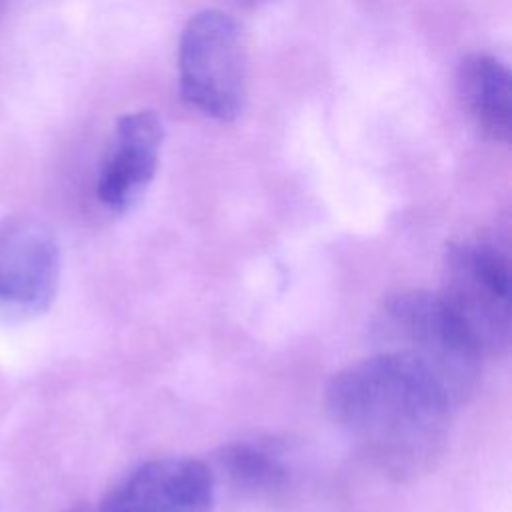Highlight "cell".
Returning <instances> with one entry per match:
<instances>
[{
  "label": "cell",
  "mask_w": 512,
  "mask_h": 512,
  "mask_svg": "<svg viewBox=\"0 0 512 512\" xmlns=\"http://www.w3.org/2000/svg\"><path fill=\"white\" fill-rule=\"evenodd\" d=\"M390 352L422 364L454 404L466 400L480 378L482 354L450 316L438 294L398 290L382 302L378 326Z\"/></svg>",
  "instance_id": "7a4b0ae2"
},
{
  "label": "cell",
  "mask_w": 512,
  "mask_h": 512,
  "mask_svg": "<svg viewBox=\"0 0 512 512\" xmlns=\"http://www.w3.org/2000/svg\"><path fill=\"white\" fill-rule=\"evenodd\" d=\"M214 474L192 458H158L140 464L102 498L98 512H208Z\"/></svg>",
  "instance_id": "5b68a950"
},
{
  "label": "cell",
  "mask_w": 512,
  "mask_h": 512,
  "mask_svg": "<svg viewBox=\"0 0 512 512\" xmlns=\"http://www.w3.org/2000/svg\"><path fill=\"white\" fill-rule=\"evenodd\" d=\"M508 66L484 52L464 56L456 68V92L474 128L490 142L504 144L512 130V82Z\"/></svg>",
  "instance_id": "ba28073f"
},
{
  "label": "cell",
  "mask_w": 512,
  "mask_h": 512,
  "mask_svg": "<svg viewBox=\"0 0 512 512\" xmlns=\"http://www.w3.org/2000/svg\"><path fill=\"white\" fill-rule=\"evenodd\" d=\"M238 4H242V6H248V8H254V6H260V4H264V2H268V0H236Z\"/></svg>",
  "instance_id": "30bf717a"
},
{
  "label": "cell",
  "mask_w": 512,
  "mask_h": 512,
  "mask_svg": "<svg viewBox=\"0 0 512 512\" xmlns=\"http://www.w3.org/2000/svg\"><path fill=\"white\" fill-rule=\"evenodd\" d=\"M182 100L198 114L236 120L246 102L248 54L240 24L218 8L190 16L178 42Z\"/></svg>",
  "instance_id": "3957f363"
},
{
  "label": "cell",
  "mask_w": 512,
  "mask_h": 512,
  "mask_svg": "<svg viewBox=\"0 0 512 512\" xmlns=\"http://www.w3.org/2000/svg\"><path fill=\"white\" fill-rule=\"evenodd\" d=\"M162 142L164 124L154 110L140 108L120 116L100 164L98 200L118 212L130 208L158 170Z\"/></svg>",
  "instance_id": "52a82bcc"
},
{
  "label": "cell",
  "mask_w": 512,
  "mask_h": 512,
  "mask_svg": "<svg viewBox=\"0 0 512 512\" xmlns=\"http://www.w3.org/2000/svg\"><path fill=\"white\" fill-rule=\"evenodd\" d=\"M438 298L482 356L504 354L510 346V260L486 240L446 246Z\"/></svg>",
  "instance_id": "277c9868"
},
{
  "label": "cell",
  "mask_w": 512,
  "mask_h": 512,
  "mask_svg": "<svg viewBox=\"0 0 512 512\" xmlns=\"http://www.w3.org/2000/svg\"><path fill=\"white\" fill-rule=\"evenodd\" d=\"M66 512H96V510L90 508V506H86V504H78V506H74V508H70V510H66Z\"/></svg>",
  "instance_id": "8fae6325"
},
{
  "label": "cell",
  "mask_w": 512,
  "mask_h": 512,
  "mask_svg": "<svg viewBox=\"0 0 512 512\" xmlns=\"http://www.w3.org/2000/svg\"><path fill=\"white\" fill-rule=\"evenodd\" d=\"M324 402L356 448L394 480H414L438 466L456 406L422 364L390 350L336 372Z\"/></svg>",
  "instance_id": "6da1fadb"
},
{
  "label": "cell",
  "mask_w": 512,
  "mask_h": 512,
  "mask_svg": "<svg viewBox=\"0 0 512 512\" xmlns=\"http://www.w3.org/2000/svg\"><path fill=\"white\" fill-rule=\"evenodd\" d=\"M60 250L52 232L32 220L0 226V308L44 312L58 288Z\"/></svg>",
  "instance_id": "8992f818"
},
{
  "label": "cell",
  "mask_w": 512,
  "mask_h": 512,
  "mask_svg": "<svg viewBox=\"0 0 512 512\" xmlns=\"http://www.w3.org/2000/svg\"><path fill=\"white\" fill-rule=\"evenodd\" d=\"M218 462L230 482L252 494H272L288 484L290 470L280 452L260 442L228 444Z\"/></svg>",
  "instance_id": "9c48e42d"
}]
</instances>
